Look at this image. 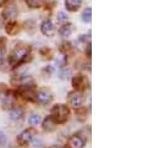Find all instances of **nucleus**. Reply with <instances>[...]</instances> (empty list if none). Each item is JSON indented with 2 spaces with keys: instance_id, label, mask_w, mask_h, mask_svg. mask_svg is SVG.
Segmentation results:
<instances>
[{
  "instance_id": "nucleus-21",
  "label": "nucleus",
  "mask_w": 160,
  "mask_h": 148,
  "mask_svg": "<svg viewBox=\"0 0 160 148\" xmlns=\"http://www.w3.org/2000/svg\"><path fill=\"white\" fill-rule=\"evenodd\" d=\"M41 143H42L41 141H35V142H34V145H35V147H40V146H41Z\"/></svg>"
},
{
  "instance_id": "nucleus-22",
  "label": "nucleus",
  "mask_w": 160,
  "mask_h": 148,
  "mask_svg": "<svg viewBox=\"0 0 160 148\" xmlns=\"http://www.w3.org/2000/svg\"><path fill=\"white\" fill-rule=\"evenodd\" d=\"M5 1H6V0H0V6H1V5H2Z\"/></svg>"
},
{
  "instance_id": "nucleus-14",
  "label": "nucleus",
  "mask_w": 160,
  "mask_h": 148,
  "mask_svg": "<svg viewBox=\"0 0 160 148\" xmlns=\"http://www.w3.org/2000/svg\"><path fill=\"white\" fill-rule=\"evenodd\" d=\"M91 15H92V9L91 8H87L84 11H83V14H82V20L84 21V23H89L91 21Z\"/></svg>"
},
{
  "instance_id": "nucleus-2",
  "label": "nucleus",
  "mask_w": 160,
  "mask_h": 148,
  "mask_svg": "<svg viewBox=\"0 0 160 148\" xmlns=\"http://www.w3.org/2000/svg\"><path fill=\"white\" fill-rule=\"evenodd\" d=\"M26 56H28V49H25V47H18V49H15L14 52L11 54L10 62H11L12 65L20 64Z\"/></svg>"
},
{
  "instance_id": "nucleus-16",
  "label": "nucleus",
  "mask_w": 160,
  "mask_h": 148,
  "mask_svg": "<svg viewBox=\"0 0 160 148\" xmlns=\"http://www.w3.org/2000/svg\"><path fill=\"white\" fill-rule=\"evenodd\" d=\"M57 21H58V24H65V23H67V21H68V16L66 15V13L60 11V13L57 14Z\"/></svg>"
},
{
  "instance_id": "nucleus-12",
  "label": "nucleus",
  "mask_w": 160,
  "mask_h": 148,
  "mask_svg": "<svg viewBox=\"0 0 160 148\" xmlns=\"http://www.w3.org/2000/svg\"><path fill=\"white\" fill-rule=\"evenodd\" d=\"M83 0H66V8L70 11H76L81 6Z\"/></svg>"
},
{
  "instance_id": "nucleus-19",
  "label": "nucleus",
  "mask_w": 160,
  "mask_h": 148,
  "mask_svg": "<svg viewBox=\"0 0 160 148\" xmlns=\"http://www.w3.org/2000/svg\"><path fill=\"white\" fill-rule=\"evenodd\" d=\"M5 143H6V135L2 131H0V146H2Z\"/></svg>"
},
{
  "instance_id": "nucleus-6",
  "label": "nucleus",
  "mask_w": 160,
  "mask_h": 148,
  "mask_svg": "<svg viewBox=\"0 0 160 148\" xmlns=\"http://www.w3.org/2000/svg\"><path fill=\"white\" fill-rule=\"evenodd\" d=\"M41 31L46 36H52L55 34V26H53L52 21L51 20H45L41 24Z\"/></svg>"
},
{
  "instance_id": "nucleus-5",
  "label": "nucleus",
  "mask_w": 160,
  "mask_h": 148,
  "mask_svg": "<svg viewBox=\"0 0 160 148\" xmlns=\"http://www.w3.org/2000/svg\"><path fill=\"white\" fill-rule=\"evenodd\" d=\"M83 96L81 95L80 92L77 91V92H72L71 95H70V103H71V106L72 107H75V108H80L81 106L83 105Z\"/></svg>"
},
{
  "instance_id": "nucleus-9",
  "label": "nucleus",
  "mask_w": 160,
  "mask_h": 148,
  "mask_svg": "<svg viewBox=\"0 0 160 148\" xmlns=\"http://www.w3.org/2000/svg\"><path fill=\"white\" fill-rule=\"evenodd\" d=\"M2 15H4V19H5V20L12 21V20L18 16V10H16L14 6H9V8L5 9V11H4Z\"/></svg>"
},
{
  "instance_id": "nucleus-18",
  "label": "nucleus",
  "mask_w": 160,
  "mask_h": 148,
  "mask_svg": "<svg viewBox=\"0 0 160 148\" xmlns=\"http://www.w3.org/2000/svg\"><path fill=\"white\" fill-rule=\"evenodd\" d=\"M26 3L30 8H39L42 4V0H26Z\"/></svg>"
},
{
  "instance_id": "nucleus-20",
  "label": "nucleus",
  "mask_w": 160,
  "mask_h": 148,
  "mask_svg": "<svg viewBox=\"0 0 160 148\" xmlns=\"http://www.w3.org/2000/svg\"><path fill=\"white\" fill-rule=\"evenodd\" d=\"M5 56V47L2 45H0V60H2Z\"/></svg>"
},
{
  "instance_id": "nucleus-10",
  "label": "nucleus",
  "mask_w": 160,
  "mask_h": 148,
  "mask_svg": "<svg viewBox=\"0 0 160 148\" xmlns=\"http://www.w3.org/2000/svg\"><path fill=\"white\" fill-rule=\"evenodd\" d=\"M42 126H43V130H45V131L51 132V131H53V130L56 128V122H55V119L50 116V117H46V118L43 119Z\"/></svg>"
},
{
  "instance_id": "nucleus-13",
  "label": "nucleus",
  "mask_w": 160,
  "mask_h": 148,
  "mask_svg": "<svg viewBox=\"0 0 160 148\" xmlns=\"http://www.w3.org/2000/svg\"><path fill=\"white\" fill-rule=\"evenodd\" d=\"M72 31H73V26L71 24H66L60 29V35L62 37H68L72 34Z\"/></svg>"
},
{
  "instance_id": "nucleus-15",
  "label": "nucleus",
  "mask_w": 160,
  "mask_h": 148,
  "mask_svg": "<svg viewBox=\"0 0 160 148\" xmlns=\"http://www.w3.org/2000/svg\"><path fill=\"white\" fill-rule=\"evenodd\" d=\"M40 122H41V116H40V114L34 113V114H32V116L29 118V123H30L31 126H38Z\"/></svg>"
},
{
  "instance_id": "nucleus-8",
  "label": "nucleus",
  "mask_w": 160,
  "mask_h": 148,
  "mask_svg": "<svg viewBox=\"0 0 160 148\" xmlns=\"http://www.w3.org/2000/svg\"><path fill=\"white\" fill-rule=\"evenodd\" d=\"M68 145L71 148H83L84 147V141L81 138V136L78 135H75L70 138L68 141Z\"/></svg>"
},
{
  "instance_id": "nucleus-17",
  "label": "nucleus",
  "mask_w": 160,
  "mask_h": 148,
  "mask_svg": "<svg viewBox=\"0 0 160 148\" xmlns=\"http://www.w3.org/2000/svg\"><path fill=\"white\" fill-rule=\"evenodd\" d=\"M18 30H19V28H18L16 24H10V25H8V28H6V31H8L10 35H14Z\"/></svg>"
},
{
  "instance_id": "nucleus-7",
  "label": "nucleus",
  "mask_w": 160,
  "mask_h": 148,
  "mask_svg": "<svg viewBox=\"0 0 160 148\" xmlns=\"http://www.w3.org/2000/svg\"><path fill=\"white\" fill-rule=\"evenodd\" d=\"M36 100H38L40 103H42V105H47L48 102H51L52 96H51L50 92L42 90V91H39V92L36 93Z\"/></svg>"
},
{
  "instance_id": "nucleus-1",
  "label": "nucleus",
  "mask_w": 160,
  "mask_h": 148,
  "mask_svg": "<svg viewBox=\"0 0 160 148\" xmlns=\"http://www.w3.org/2000/svg\"><path fill=\"white\" fill-rule=\"evenodd\" d=\"M70 110L66 105H56L51 110V117L55 119L56 123H63L68 119Z\"/></svg>"
},
{
  "instance_id": "nucleus-11",
  "label": "nucleus",
  "mask_w": 160,
  "mask_h": 148,
  "mask_svg": "<svg viewBox=\"0 0 160 148\" xmlns=\"http://www.w3.org/2000/svg\"><path fill=\"white\" fill-rule=\"evenodd\" d=\"M24 116V110L20 108V107H14L11 111H10V118L14 119V121H19Z\"/></svg>"
},
{
  "instance_id": "nucleus-4",
  "label": "nucleus",
  "mask_w": 160,
  "mask_h": 148,
  "mask_svg": "<svg viewBox=\"0 0 160 148\" xmlns=\"http://www.w3.org/2000/svg\"><path fill=\"white\" fill-rule=\"evenodd\" d=\"M32 141V132L31 131H22L19 136H18V142L21 147H28Z\"/></svg>"
},
{
  "instance_id": "nucleus-3",
  "label": "nucleus",
  "mask_w": 160,
  "mask_h": 148,
  "mask_svg": "<svg viewBox=\"0 0 160 148\" xmlns=\"http://www.w3.org/2000/svg\"><path fill=\"white\" fill-rule=\"evenodd\" d=\"M72 83H73V87H75L76 90H78V91L87 88L88 85H89L87 77L83 76V75H77V76H75L73 80H72Z\"/></svg>"
}]
</instances>
